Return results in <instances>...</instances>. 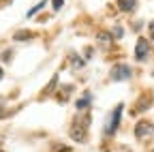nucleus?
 Returning a JSON list of instances; mask_svg holds the SVG:
<instances>
[{
    "label": "nucleus",
    "mask_w": 154,
    "mask_h": 152,
    "mask_svg": "<svg viewBox=\"0 0 154 152\" xmlns=\"http://www.w3.org/2000/svg\"><path fill=\"white\" fill-rule=\"evenodd\" d=\"M86 131H88V124L82 126V122H75V126L71 129V137H73L75 141H82V139L86 137Z\"/></svg>",
    "instance_id": "5"
},
{
    "label": "nucleus",
    "mask_w": 154,
    "mask_h": 152,
    "mask_svg": "<svg viewBox=\"0 0 154 152\" xmlns=\"http://www.w3.org/2000/svg\"><path fill=\"white\" fill-rule=\"evenodd\" d=\"M2 116H5V109H2V107H0V118H2Z\"/></svg>",
    "instance_id": "13"
},
{
    "label": "nucleus",
    "mask_w": 154,
    "mask_h": 152,
    "mask_svg": "<svg viewBox=\"0 0 154 152\" xmlns=\"http://www.w3.org/2000/svg\"><path fill=\"white\" fill-rule=\"evenodd\" d=\"M0 79H2V69H0Z\"/></svg>",
    "instance_id": "14"
},
{
    "label": "nucleus",
    "mask_w": 154,
    "mask_h": 152,
    "mask_svg": "<svg viewBox=\"0 0 154 152\" xmlns=\"http://www.w3.org/2000/svg\"><path fill=\"white\" fill-rule=\"evenodd\" d=\"M45 5H47V2H45V0H43V2H38V5H34V7H32V9L28 11V17H32V15H36L38 11H41V9L45 7Z\"/></svg>",
    "instance_id": "8"
},
{
    "label": "nucleus",
    "mask_w": 154,
    "mask_h": 152,
    "mask_svg": "<svg viewBox=\"0 0 154 152\" xmlns=\"http://www.w3.org/2000/svg\"><path fill=\"white\" fill-rule=\"evenodd\" d=\"M148 30H150V39L154 41V22H150V26H148Z\"/></svg>",
    "instance_id": "12"
},
{
    "label": "nucleus",
    "mask_w": 154,
    "mask_h": 152,
    "mask_svg": "<svg viewBox=\"0 0 154 152\" xmlns=\"http://www.w3.org/2000/svg\"><path fill=\"white\" fill-rule=\"evenodd\" d=\"M131 75H133V71H131L128 64H116L111 69V79H116V82H124V79L131 77Z\"/></svg>",
    "instance_id": "4"
},
{
    "label": "nucleus",
    "mask_w": 154,
    "mask_h": 152,
    "mask_svg": "<svg viewBox=\"0 0 154 152\" xmlns=\"http://www.w3.org/2000/svg\"><path fill=\"white\" fill-rule=\"evenodd\" d=\"M150 152H154V150H150Z\"/></svg>",
    "instance_id": "16"
},
{
    "label": "nucleus",
    "mask_w": 154,
    "mask_h": 152,
    "mask_svg": "<svg viewBox=\"0 0 154 152\" xmlns=\"http://www.w3.org/2000/svg\"><path fill=\"white\" fill-rule=\"evenodd\" d=\"M152 133H154V124H152L150 120H139L137 126H135V137H137L139 141L150 139V137H152Z\"/></svg>",
    "instance_id": "1"
},
{
    "label": "nucleus",
    "mask_w": 154,
    "mask_h": 152,
    "mask_svg": "<svg viewBox=\"0 0 154 152\" xmlns=\"http://www.w3.org/2000/svg\"><path fill=\"white\" fill-rule=\"evenodd\" d=\"M99 39L103 41V45H109V43H111V36H109L107 32H101V34H99Z\"/></svg>",
    "instance_id": "10"
},
{
    "label": "nucleus",
    "mask_w": 154,
    "mask_h": 152,
    "mask_svg": "<svg viewBox=\"0 0 154 152\" xmlns=\"http://www.w3.org/2000/svg\"><path fill=\"white\" fill-rule=\"evenodd\" d=\"M137 7V0H118V9L120 11H133Z\"/></svg>",
    "instance_id": "6"
},
{
    "label": "nucleus",
    "mask_w": 154,
    "mask_h": 152,
    "mask_svg": "<svg viewBox=\"0 0 154 152\" xmlns=\"http://www.w3.org/2000/svg\"><path fill=\"white\" fill-rule=\"evenodd\" d=\"M135 58H137V62H146L150 58V43L146 39H139L135 45Z\"/></svg>",
    "instance_id": "3"
},
{
    "label": "nucleus",
    "mask_w": 154,
    "mask_h": 152,
    "mask_svg": "<svg viewBox=\"0 0 154 152\" xmlns=\"http://www.w3.org/2000/svg\"><path fill=\"white\" fill-rule=\"evenodd\" d=\"M122 107H124V105H118V107L111 111V116H109V120H107V126H105V133H107V135H113V133L118 131L120 118H122Z\"/></svg>",
    "instance_id": "2"
},
{
    "label": "nucleus",
    "mask_w": 154,
    "mask_h": 152,
    "mask_svg": "<svg viewBox=\"0 0 154 152\" xmlns=\"http://www.w3.org/2000/svg\"><path fill=\"white\" fill-rule=\"evenodd\" d=\"M88 103H90V94H86L84 99L77 101V107H79V109H88Z\"/></svg>",
    "instance_id": "9"
},
{
    "label": "nucleus",
    "mask_w": 154,
    "mask_h": 152,
    "mask_svg": "<svg viewBox=\"0 0 154 152\" xmlns=\"http://www.w3.org/2000/svg\"><path fill=\"white\" fill-rule=\"evenodd\" d=\"M51 5H54V9L58 11V9H62V5H64V0H51Z\"/></svg>",
    "instance_id": "11"
},
{
    "label": "nucleus",
    "mask_w": 154,
    "mask_h": 152,
    "mask_svg": "<svg viewBox=\"0 0 154 152\" xmlns=\"http://www.w3.org/2000/svg\"><path fill=\"white\" fill-rule=\"evenodd\" d=\"M15 39H17V41H26V39H32V32H28V30H19V32L15 34Z\"/></svg>",
    "instance_id": "7"
},
{
    "label": "nucleus",
    "mask_w": 154,
    "mask_h": 152,
    "mask_svg": "<svg viewBox=\"0 0 154 152\" xmlns=\"http://www.w3.org/2000/svg\"><path fill=\"white\" fill-rule=\"evenodd\" d=\"M2 2H7V0H2Z\"/></svg>",
    "instance_id": "15"
}]
</instances>
